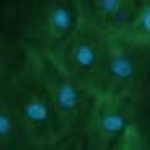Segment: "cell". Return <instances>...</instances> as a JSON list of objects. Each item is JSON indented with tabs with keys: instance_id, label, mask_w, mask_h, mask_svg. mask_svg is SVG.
Segmentation results:
<instances>
[{
	"instance_id": "1",
	"label": "cell",
	"mask_w": 150,
	"mask_h": 150,
	"mask_svg": "<svg viewBox=\"0 0 150 150\" xmlns=\"http://www.w3.org/2000/svg\"><path fill=\"white\" fill-rule=\"evenodd\" d=\"M26 45V43H24ZM27 56L23 69L2 90L18 113L32 147L45 145L59 139L62 134L56 109L50 98L38 54L26 45Z\"/></svg>"
},
{
	"instance_id": "2",
	"label": "cell",
	"mask_w": 150,
	"mask_h": 150,
	"mask_svg": "<svg viewBox=\"0 0 150 150\" xmlns=\"http://www.w3.org/2000/svg\"><path fill=\"white\" fill-rule=\"evenodd\" d=\"M15 34L42 53L59 48L81 21L80 0H37L15 5Z\"/></svg>"
},
{
	"instance_id": "3",
	"label": "cell",
	"mask_w": 150,
	"mask_h": 150,
	"mask_svg": "<svg viewBox=\"0 0 150 150\" xmlns=\"http://www.w3.org/2000/svg\"><path fill=\"white\" fill-rule=\"evenodd\" d=\"M150 88V50L112 38L105 62L93 85L96 94L128 101L141 99Z\"/></svg>"
},
{
	"instance_id": "4",
	"label": "cell",
	"mask_w": 150,
	"mask_h": 150,
	"mask_svg": "<svg viewBox=\"0 0 150 150\" xmlns=\"http://www.w3.org/2000/svg\"><path fill=\"white\" fill-rule=\"evenodd\" d=\"M37 54L62 134L83 136L96 102V93L61 69L50 54L42 51Z\"/></svg>"
},
{
	"instance_id": "5",
	"label": "cell",
	"mask_w": 150,
	"mask_h": 150,
	"mask_svg": "<svg viewBox=\"0 0 150 150\" xmlns=\"http://www.w3.org/2000/svg\"><path fill=\"white\" fill-rule=\"evenodd\" d=\"M112 37L81 16L78 27L56 51L46 53L69 75L93 90L105 62Z\"/></svg>"
},
{
	"instance_id": "6",
	"label": "cell",
	"mask_w": 150,
	"mask_h": 150,
	"mask_svg": "<svg viewBox=\"0 0 150 150\" xmlns=\"http://www.w3.org/2000/svg\"><path fill=\"white\" fill-rule=\"evenodd\" d=\"M134 125V105L112 96L96 94L91 117L83 131L85 150H121Z\"/></svg>"
},
{
	"instance_id": "7",
	"label": "cell",
	"mask_w": 150,
	"mask_h": 150,
	"mask_svg": "<svg viewBox=\"0 0 150 150\" xmlns=\"http://www.w3.org/2000/svg\"><path fill=\"white\" fill-rule=\"evenodd\" d=\"M139 5L141 0H80L81 16L112 38L131 23Z\"/></svg>"
},
{
	"instance_id": "8",
	"label": "cell",
	"mask_w": 150,
	"mask_h": 150,
	"mask_svg": "<svg viewBox=\"0 0 150 150\" xmlns=\"http://www.w3.org/2000/svg\"><path fill=\"white\" fill-rule=\"evenodd\" d=\"M30 147L19 117L0 91V150H30Z\"/></svg>"
},
{
	"instance_id": "9",
	"label": "cell",
	"mask_w": 150,
	"mask_h": 150,
	"mask_svg": "<svg viewBox=\"0 0 150 150\" xmlns=\"http://www.w3.org/2000/svg\"><path fill=\"white\" fill-rule=\"evenodd\" d=\"M27 50L11 32H0V91L15 78L26 62Z\"/></svg>"
},
{
	"instance_id": "10",
	"label": "cell",
	"mask_w": 150,
	"mask_h": 150,
	"mask_svg": "<svg viewBox=\"0 0 150 150\" xmlns=\"http://www.w3.org/2000/svg\"><path fill=\"white\" fill-rule=\"evenodd\" d=\"M115 38L139 48L150 50V0H141L131 23Z\"/></svg>"
},
{
	"instance_id": "11",
	"label": "cell",
	"mask_w": 150,
	"mask_h": 150,
	"mask_svg": "<svg viewBox=\"0 0 150 150\" xmlns=\"http://www.w3.org/2000/svg\"><path fill=\"white\" fill-rule=\"evenodd\" d=\"M134 123L139 131L150 139V88L134 104Z\"/></svg>"
},
{
	"instance_id": "12",
	"label": "cell",
	"mask_w": 150,
	"mask_h": 150,
	"mask_svg": "<svg viewBox=\"0 0 150 150\" xmlns=\"http://www.w3.org/2000/svg\"><path fill=\"white\" fill-rule=\"evenodd\" d=\"M30 150H85L83 147V137L81 136H61L59 139L53 142H48L45 145H37L30 147Z\"/></svg>"
},
{
	"instance_id": "13",
	"label": "cell",
	"mask_w": 150,
	"mask_h": 150,
	"mask_svg": "<svg viewBox=\"0 0 150 150\" xmlns=\"http://www.w3.org/2000/svg\"><path fill=\"white\" fill-rule=\"evenodd\" d=\"M121 150H141V133H139L136 123L131 126V129L128 131Z\"/></svg>"
}]
</instances>
